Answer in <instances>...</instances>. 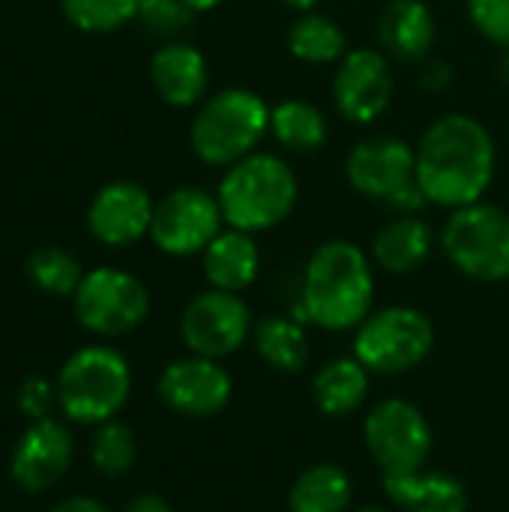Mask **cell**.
<instances>
[{
    "label": "cell",
    "instance_id": "4",
    "mask_svg": "<svg viewBox=\"0 0 509 512\" xmlns=\"http://www.w3.org/2000/svg\"><path fill=\"white\" fill-rule=\"evenodd\" d=\"M267 99L249 87H225L210 93L192 117L189 147L210 168H231L261 150L270 135Z\"/></svg>",
    "mask_w": 509,
    "mask_h": 512
},
{
    "label": "cell",
    "instance_id": "37",
    "mask_svg": "<svg viewBox=\"0 0 509 512\" xmlns=\"http://www.w3.org/2000/svg\"><path fill=\"white\" fill-rule=\"evenodd\" d=\"M279 3L288 6V9H294V12H312V9H318L321 0H279Z\"/></svg>",
    "mask_w": 509,
    "mask_h": 512
},
{
    "label": "cell",
    "instance_id": "11",
    "mask_svg": "<svg viewBox=\"0 0 509 512\" xmlns=\"http://www.w3.org/2000/svg\"><path fill=\"white\" fill-rule=\"evenodd\" d=\"M255 330L252 309L243 294L207 288L195 294L180 315V339L189 354L225 360L237 354Z\"/></svg>",
    "mask_w": 509,
    "mask_h": 512
},
{
    "label": "cell",
    "instance_id": "17",
    "mask_svg": "<svg viewBox=\"0 0 509 512\" xmlns=\"http://www.w3.org/2000/svg\"><path fill=\"white\" fill-rule=\"evenodd\" d=\"M150 84L156 96L171 108H198L210 93L207 57L180 39L165 42L150 57Z\"/></svg>",
    "mask_w": 509,
    "mask_h": 512
},
{
    "label": "cell",
    "instance_id": "27",
    "mask_svg": "<svg viewBox=\"0 0 509 512\" xmlns=\"http://www.w3.org/2000/svg\"><path fill=\"white\" fill-rule=\"evenodd\" d=\"M27 279L42 294L72 297L84 279V267L72 252H66L60 246H42V249L30 252V258H27Z\"/></svg>",
    "mask_w": 509,
    "mask_h": 512
},
{
    "label": "cell",
    "instance_id": "14",
    "mask_svg": "<svg viewBox=\"0 0 509 512\" xmlns=\"http://www.w3.org/2000/svg\"><path fill=\"white\" fill-rule=\"evenodd\" d=\"M75 441L72 432L60 420H33L12 447L9 477L21 492H48L54 489L72 468Z\"/></svg>",
    "mask_w": 509,
    "mask_h": 512
},
{
    "label": "cell",
    "instance_id": "30",
    "mask_svg": "<svg viewBox=\"0 0 509 512\" xmlns=\"http://www.w3.org/2000/svg\"><path fill=\"white\" fill-rule=\"evenodd\" d=\"M195 12L183 3V0H141L138 3V21L147 33L162 36V39H174L177 33H183L192 24Z\"/></svg>",
    "mask_w": 509,
    "mask_h": 512
},
{
    "label": "cell",
    "instance_id": "31",
    "mask_svg": "<svg viewBox=\"0 0 509 512\" xmlns=\"http://www.w3.org/2000/svg\"><path fill=\"white\" fill-rule=\"evenodd\" d=\"M465 9L483 39L509 51V0H465Z\"/></svg>",
    "mask_w": 509,
    "mask_h": 512
},
{
    "label": "cell",
    "instance_id": "15",
    "mask_svg": "<svg viewBox=\"0 0 509 512\" xmlns=\"http://www.w3.org/2000/svg\"><path fill=\"white\" fill-rule=\"evenodd\" d=\"M414 147L399 135H369L357 141L345 159L348 186L369 198L387 204L399 189L414 180Z\"/></svg>",
    "mask_w": 509,
    "mask_h": 512
},
{
    "label": "cell",
    "instance_id": "22",
    "mask_svg": "<svg viewBox=\"0 0 509 512\" xmlns=\"http://www.w3.org/2000/svg\"><path fill=\"white\" fill-rule=\"evenodd\" d=\"M372 387V372L351 354L324 363L312 378V402L324 417L342 420L357 414Z\"/></svg>",
    "mask_w": 509,
    "mask_h": 512
},
{
    "label": "cell",
    "instance_id": "38",
    "mask_svg": "<svg viewBox=\"0 0 509 512\" xmlns=\"http://www.w3.org/2000/svg\"><path fill=\"white\" fill-rule=\"evenodd\" d=\"M498 72H501V81L509 84V51H501V60H498Z\"/></svg>",
    "mask_w": 509,
    "mask_h": 512
},
{
    "label": "cell",
    "instance_id": "1",
    "mask_svg": "<svg viewBox=\"0 0 509 512\" xmlns=\"http://www.w3.org/2000/svg\"><path fill=\"white\" fill-rule=\"evenodd\" d=\"M414 180L432 207L459 210L483 201L495 180L498 147L483 120L471 114L438 117L414 147Z\"/></svg>",
    "mask_w": 509,
    "mask_h": 512
},
{
    "label": "cell",
    "instance_id": "35",
    "mask_svg": "<svg viewBox=\"0 0 509 512\" xmlns=\"http://www.w3.org/2000/svg\"><path fill=\"white\" fill-rule=\"evenodd\" d=\"M48 512H111L102 501L96 498H87V495H72V498H63L57 501Z\"/></svg>",
    "mask_w": 509,
    "mask_h": 512
},
{
    "label": "cell",
    "instance_id": "16",
    "mask_svg": "<svg viewBox=\"0 0 509 512\" xmlns=\"http://www.w3.org/2000/svg\"><path fill=\"white\" fill-rule=\"evenodd\" d=\"M156 201L135 180L105 183L87 204V231L108 249H126L150 237Z\"/></svg>",
    "mask_w": 509,
    "mask_h": 512
},
{
    "label": "cell",
    "instance_id": "33",
    "mask_svg": "<svg viewBox=\"0 0 509 512\" xmlns=\"http://www.w3.org/2000/svg\"><path fill=\"white\" fill-rule=\"evenodd\" d=\"M420 81H423V87H426L429 93H444V90L453 84V66L444 63V60H432V63H426Z\"/></svg>",
    "mask_w": 509,
    "mask_h": 512
},
{
    "label": "cell",
    "instance_id": "18",
    "mask_svg": "<svg viewBox=\"0 0 509 512\" xmlns=\"http://www.w3.org/2000/svg\"><path fill=\"white\" fill-rule=\"evenodd\" d=\"M201 270L210 288L231 294L249 291L261 276V246L255 234L225 225L222 234L204 249Z\"/></svg>",
    "mask_w": 509,
    "mask_h": 512
},
{
    "label": "cell",
    "instance_id": "28",
    "mask_svg": "<svg viewBox=\"0 0 509 512\" xmlns=\"http://www.w3.org/2000/svg\"><path fill=\"white\" fill-rule=\"evenodd\" d=\"M135 459H138V441L126 423L108 420L96 426L90 438V462L102 477H126Z\"/></svg>",
    "mask_w": 509,
    "mask_h": 512
},
{
    "label": "cell",
    "instance_id": "10",
    "mask_svg": "<svg viewBox=\"0 0 509 512\" xmlns=\"http://www.w3.org/2000/svg\"><path fill=\"white\" fill-rule=\"evenodd\" d=\"M225 216L216 192L201 186H177L156 201L150 240L171 258L204 255V249L222 234Z\"/></svg>",
    "mask_w": 509,
    "mask_h": 512
},
{
    "label": "cell",
    "instance_id": "34",
    "mask_svg": "<svg viewBox=\"0 0 509 512\" xmlns=\"http://www.w3.org/2000/svg\"><path fill=\"white\" fill-rule=\"evenodd\" d=\"M123 512H174V507L159 492H141L123 507Z\"/></svg>",
    "mask_w": 509,
    "mask_h": 512
},
{
    "label": "cell",
    "instance_id": "12",
    "mask_svg": "<svg viewBox=\"0 0 509 512\" xmlns=\"http://www.w3.org/2000/svg\"><path fill=\"white\" fill-rule=\"evenodd\" d=\"M156 393L165 408L189 420H210L222 414L234 399V378L222 360L186 354L171 360L156 381Z\"/></svg>",
    "mask_w": 509,
    "mask_h": 512
},
{
    "label": "cell",
    "instance_id": "29",
    "mask_svg": "<svg viewBox=\"0 0 509 512\" xmlns=\"http://www.w3.org/2000/svg\"><path fill=\"white\" fill-rule=\"evenodd\" d=\"M141 0H60L63 18L81 33H114L132 21H138Z\"/></svg>",
    "mask_w": 509,
    "mask_h": 512
},
{
    "label": "cell",
    "instance_id": "2",
    "mask_svg": "<svg viewBox=\"0 0 509 512\" xmlns=\"http://www.w3.org/2000/svg\"><path fill=\"white\" fill-rule=\"evenodd\" d=\"M372 309V258L354 240H324L303 267L294 318L327 333H354Z\"/></svg>",
    "mask_w": 509,
    "mask_h": 512
},
{
    "label": "cell",
    "instance_id": "21",
    "mask_svg": "<svg viewBox=\"0 0 509 512\" xmlns=\"http://www.w3.org/2000/svg\"><path fill=\"white\" fill-rule=\"evenodd\" d=\"M435 252V231L423 216H393L372 240V261L390 276L420 270Z\"/></svg>",
    "mask_w": 509,
    "mask_h": 512
},
{
    "label": "cell",
    "instance_id": "20",
    "mask_svg": "<svg viewBox=\"0 0 509 512\" xmlns=\"http://www.w3.org/2000/svg\"><path fill=\"white\" fill-rule=\"evenodd\" d=\"M384 492L399 512H468V489L447 471H414L384 477Z\"/></svg>",
    "mask_w": 509,
    "mask_h": 512
},
{
    "label": "cell",
    "instance_id": "32",
    "mask_svg": "<svg viewBox=\"0 0 509 512\" xmlns=\"http://www.w3.org/2000/svg\"><path fill=\"white\" fill-rule=\"evenodd\" d=\"M18 411L33 423V420H45L51 417V408L57 405V384H51L42 375H30L21 381L18 387Z\"/></svg>",
    "mask_w": 509,
    "mask_h": 512
},
{
    "label": "cell",
    "instance_id": "26",
    "mask_svg": "<svg viewBox=\"0 0 509 512\" xmlns=\"http://www.w3.org/2000/svg\"><path fill=\"white\" fill-rule=\"evenodd\" d=\"M288 51L300 63L330 66V63H339L351 48H348V36L339 27V21L312 9V12H300V18L291 24Z\"/></svg>",
    "mask_w": 509,
    "mask_h": 512
},
{
    "label": "cell",
    "instance_id": "3",
    "mask_svg": "<svg viewBox=\"0 0 509 512\" xmlns=\"http://www.w3.org/2000/svg\"><path fill=\"white\" fill-rule=\"evenodd\" d=\"M297 198L300 180L294 168L279 153L267 150H255L225 168L216 186L225 225L249 234L279 228L294 213Z\"/></svg>",
    "mask_w": 509,
    "mask_h": 512
},
{
    "label": "cell",
    "instance_id": "6",
    "mask_svg": "<svg viewBox=\"0 0 509 512\" xmlns=\"http://www.w3.org/2000/svg\"><path fill=\"white\" fill-rule=\"evenodd\" d=\"M438 243L462 276L483 285L509 279V213L504 207L477 201L450 210Z\"/></svg>",
    "mask_w": 509,
    "mask_h": 512
},
{
    "label": "cell",
    "instance_id": "9",
    "mask_svg": "<svg viewBox=\"0 0 509 512\" xmlns=\"http://www.w3.org/2000/svg\"><path fill=\"white\" fill-rule=\"evenodd\" d=\"M78 324L102 339H120L135 333L150 315L147 285L120 267L87 270L78 291L72 294Z\"/></svg>",
    "mask_w": 509,
    "mask_h": 512
},
{
    "label": "cell",
    "instance_id": "36",
    "mask_svg": "<svg viewBox=\"0 0 509 512\" xmlns=\"http://www.w3.org/2000/svg\"><path fill=\"white\" fill-rule=\"evenodd\" d=\"M195 15H201V12H210V9H216V6H222L225 0H183Z\"/></svg>",
    "mask_w": 509,
    "mask_h": 512
},
{
    "label": "cell",
    "instance_id": "13",
    "mask_svg": "<svg viewBox=\"0 0 509 512\" xmlns=\"http://www.w3.org/2000/svg\"><path fill=\"white\" fill-rule=\"evenodd\" d=\"M333 102L348 123H375L393 102V69L384 51L354 48L336 63Z\"/></svg>",
    "mask_w": 509,
    "mask_h": 512
},
{
    "label": "cell",
    "instance_id": "19",
    "mask_svg": "<svg viewBox=\"0 0 509 512\" xmlns=\"http://www.w3.org/2000/svg\"><path fill=\"white\" fill-rule=\"evenodd\" d=\"M438 39L435 12L426 0H390L378 18V42L387 57L423 60Z\"/></svg>",
    "mask_w": 509,
    "mask_h": 512
},
{
    "label": "cell",
    "instance_id": "8",
    "mask_svg": "<svg viewBox=\"0 0 509 512\" xmlns=\"http://www.w3.org/2000/svg\"><path fill=\"white\" fill-rule=\"evenodd\" d=\"M363 444L384 477H402L429 465L435 432L420 405L381 399L363 417Z\"/></svg>",
    "mask_w": 509,
    "mask_h": 512
},
{
    "label": "cell",
    "instance_id": "7",
    "mask_svg": "<svg viewBox=\"0 0 509 512\" xmlns=\"http://www.w3.org/2000/svg\"><path fill=\"white\" fill-rule=\"evenodd\" d=\"M435 324L417 306H384L354 330V357L372 375H402L435 351Z\"/></svg>",
    "mask_w": 509,
    "mask_h": 512
},
{
    "label": "cell",
    "instance_id": "5",
    "mask_svg": "<svg viewBox=\"0 0 509 512\" xmlns=\"http://www.w3.org/2000/svg\"><path fill=\"white\" fill-rule=\"evenodd\" d=\"M57 408L69 423L99 426L117 420L132 393L129 360L111 345L72 351L57 375Z\"/></svg>",
    "mask_w": 509,
    "mask_h": 512
},
{
    "label": "cell",
    "instance_id": "39",
    "mask_svg": "<svg viewBox=\"0 0 509 512\" xmlns=\"http://www.w3.org/2000/svg\"><path fill=\"white\" fill-rule=\"evenodd\" d=\"M357 512H396V510H387V507H375V504H372V507H360Z\"/></svg>",
    "mask_w": 509,
    "mask_h": 512
},
{
    "label": "cell",
    "instance_id": "25",
    "mask_svg": "<svg viewBox=\"0 0 509 512\" xmlns=\"http://www.w3.org/2000/svg\"><path fill=\"white\" fill-rule=\"evenodd\" d=\"M270 135L288 153H318L330 138V123L318 105L282 99L270 108Z\"/></svg>",
    "mask_w": 509,
    "mask_h": 512
},
{
    "label": "cell",
    "instance_id": "24",
    "mask_svg": "<svg viewBox=\"0 0 509 512\" xmlns=\"http://www.w3.org/2000/svg\"><path fill=\"white\" fill-rule=\"evenodd\" d=\"M354 501V480L336 462H318L297 474L288 489L291 512H348Z\"/></svg>",
    "mask_w": 509,
    "mask_h": 512
},
{
    "label": "cell",
    "instance_id": "23",
    "mask_svg": "<svg viewBox=\"0 0 509 512\" xmlns=\"http://www.w3.org/2000/svg\"><path fill=\"white\" fill-rule=\"evenodd\" d=\"M252 342L258 360L279 375H297L309 366L312 357L309 333L306 324L297 321L294 315H267L255 321Z\"/></svg>",
    "mask_w": 509,
    "mask_h": 512
}]
</instances>
